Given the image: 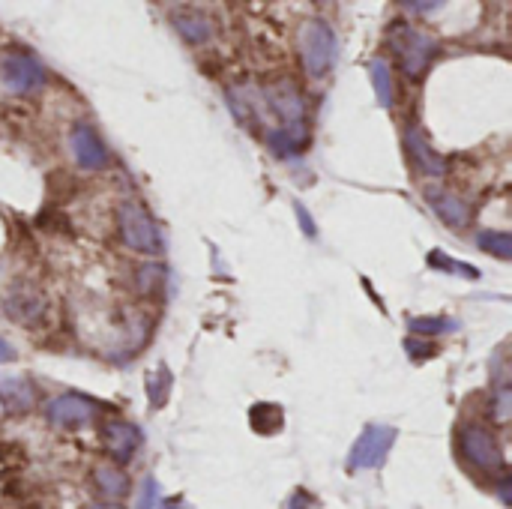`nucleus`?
<instances>
[{
    "instance_id": "obj_28",
    "label": "nucleus",
    "mask_w": 512,
    "mask_h": 509,
    "mask_svg": "<svg viewBox=\"0 0 512 509\" xmlns=\"http://www.w3.org/2000/svg\"><path fill=\"white\" fill-rule=\"evenodd\" d=\"M15 360V348L0 336V363H12Z\"/></svg>"
},
{
    "instance_id": "obj_12",
    "label": "nucleus",
    "mask_w": 512,
    "mask_h": 509,
    "mask_svg": "<svg viewBox=\"0 0 512 509\" xmlns=\"http://www.w3.org/2000/svg\"><path fill=\"white\" fill-rule=\"evenodd\" d=\"M6 315L21 321V324H33L45 315V300L33 288H15L6 297Z\"/></svg>"
},
{
    "instance_id": "obj_11",
    "label": "nucleus",
    "mask_w": 512,
    "mask_h": 509,
    "mask_svg": "<svg viewBox=\"0 0 512 509\" xmlns=\"http://www.w3.org/2000/svg\"><path fill=\"white\" fill-rule=\"evenodd\" d=\"M69 150L75 156V162L87 171H99L108 162V150L102 144V138L90 129V126H75L69 135Z\"/></svg>"
},
{
    "instance_id": "obj_17",
    "label": "nucleus",
    "mask_w": 512,
    "mask_h": 509,
    "mask_svg": "<svg viewBox=\"0 0 512 509\" xmlns=\"http://www.w3.org/2000/svg\"><path fill=\"white\" fill-rule=\"evenodd\" d=\"M282 408L279 405H270V402H261L249 411V423L258 435H276L282 429Z\"/></svg>"
},
{
    "instance_id": "obj_1",
    "label": "nucleus",
    "mask_w": 512,
    "mask_h": 509,
    "mask_svg": "<svg viewBox=\"0 0 512 509\" xmlns=\"http://www.w3.org/2000/svg\"><path fill=\"white\" fill-rule=\"evenodd\" d=\"M339 57V39L324 18H306L300 24V60L312 78H324Z\"/></svg>"
},
{
    "instance_id": "obj_7",
    "label": "nucleus",
    "mask_w": 512,
    "mask_h": 509,
    "mask_svg": "<svg viewBox=\"0 0 512 509\" xmlns=\"http://www.w3.org/2000/svg\"><path fill=\"white\" fill-rule=\"evenodd\" d=\"M0 78L9 93H30V90H39L48 75L36 57H30L24 51H9L0 60Z\"/></svg>"
},
{
    "instance_id": "obj_3",
    "label": "nucleus",
    "mask_w": 512,
    "mask_h": 509,
    "mask_svg": "<svg viewBox=\"0 0 512 509\" xmlns=\"http://www.w3.org/2000/svg\"><path fill=\"white\" fill-rule=\"evenodd\" d=\"M117 228H120V237L129 249L135 252H159L162 240H159V228L156 222L150 219V213L135 204V201H123L117 207Z\"/></svg>"
},
{
    "instance_id": "obj_25",
    "label": "nucleus",
    "mask_w": 512,
    "mask_h": 509,
    "mask_svg": "<svg viewBox=\"0 0 512 509\" xmlns=\"http://www.w3.org/2000/svg\"><path fill=\"white\" fill-rule=\"evenodd\" d=\"M294 213H297V222H300V228H303V234H306V237H315V234H318V225H315V219L309 216V210H306V204H300V201H294Z\"/></svg>"
},
{
    "instance_id": "obj_14",
    "label": "nucleus",
    "mask_w": 512,
    "mask_h": 509,
    "mask_svg": "<svg viewBox=\"0 0 512 509\" xmlns=\"http://www.w3.org/2000/svg\"><path fill=\"white\" fill-rule=\"evenodd\" d=\"M36 387L27 378H0V405L12 414H21L33 405Z\"/></svg>"
},
{
    "instance_id": "obj_22",
    "label": "nucleus",
    "mask_w": 512,
    "mask_h": 509,
    "mask_svg": "<svg viewBox=\"0 0 512 509\" xmlns=\"http://www.w3.org/2000/svg\"><path fill=\"white\" fill-rule=\"evenodd\" d=\"M429 264H432V267H438V270H447V273L471 276V279H477V276H480V270H477V267H471V264H459V261L447 258V252H432V255H429Z\"/></svg>"
},
{
    "instance_id": "obj_19",
    "label": "nucleus",
    "mask_w": 512,
    "mask_h": 509,
    "mask_svg": "<svg viewBox=\"0 0 512 509\" xmlns=\"http://www.w3.org/2000/svg\"><path fill=\"white\" fill-rule=\"evenodd\" d=\"M369 78H372V87H375V99L378 105H393V72L384 60H372L369 63Z\"/></svg>"
},
{
    "instance_id": "obj_13",
    "label": "nucleus",
    "mask_w": 512,
    "mask_h": 509,
    "mask_svg": "<svg viewBox=\"0 0 512 509\" xmlns=\"http://www.w3.org/2000/svg\"><path fill=\"white\" fill-rule=\"evenodd\" d=\"M405 144H408V150H411L414 162H417V165H420L426 174H432V177H441V174L447 171V159L429 147V141L423 138V132H420L417 126H411V129L405 132Z\"/></svg>"
},
{
    "instance_id": "obj_8",
    "label": "nucleus",
    "mask_w": 512,
    "mask_h": 509,
    "mask_svg": "<svg viewBox=\"0 0 512 509\" xmlns=\"http://www.w3.org/2000/svg\"><path fill=\"white\" fill-rule=\"evenodd\" d=\"M99 405L87 396H78V393H66V396H54L45 408V417L48 423L54 426H63V429H75V426H87L99 417Z\"/></svg>"
},
{
    "instance_id": "obj_2",
    "label": "nucleus",
    "mask_w": 512,
    "mask_h": 509,
    "mask_svg": "<svg viewBox=\"0 0 512 509\" xmlns=\"http://www.w3.org/2000/svg\"><path fill=\"white\" fill-rule=\"evenodd\" d=\"M390 48L399 57L405 75L420 78L429 69L432 57L438 54V39L432 33L417 30V27L402 21V24H393V30H390Z\"/></svg>"
},
{
    "instance_id": "obj_26",
    "label": "nucleus",
    "mask_w": 512,
    "mask_h": 509,
    "mask_svg": "<svg viewBox=\"0 0 512 509\" xmlns=\"http://www.w3.org/2000/svg\"><path fill=\"white\" fill-rule=\"evenodd\" d=\"M405 348H408L411 360H426V357H432V351H435L432 345H423V342H414V339H408Z\"/></svg>"
},
{
    "instance_id": "obj_4",
    "label": "nucleus",
    "mask_w": 512,
    "mask_h": 509,
    "mask_svg": "<svg viewBox=\"0 0 512 509\" xmlns=\"http://www.w3.org/2000/svg\"><path fill=\"white\" fill-rule=\"evenodd\" d=\"M267 102L270 108L276 111V117L282 120V129L297 135V138H306L309 141V126H306V99L303 93L297 90L294 81L282 78V81H273L267 87Z\"/></svg>"
},
{
    "instance_id": "obj_29",
    "label": "nucleus",
    "mask_w": 512,
    "mask_h": 509,
    "mask_svg": "<svg viewBox=\"0 0 512 509\" xmlns=\"http://www.w3.org/2000/svg\"><path fill=\"white\" fill-rule=\"evenodd\" d=\"M84 509H123V507H117V504H90V507H84Z\"/></svg>"
},
{
    "instance_id": "obj_5",
    "label": "nucleus",
    "mask_w": 512,
    "mask_h": 509,
    "mask_svg": "<svg viewBox=\"0 0 512 509\" xmlns=\"http://www.w3.org/2000/svg\"><path fill=\"white\" fill-rule=\"evenodd\" d=\"M396 429L393 426H366L360 432V438L354 441L351 447V456H348V471H372V468H381L396 444Z\"/></svg>"
},
{
    "instance_id": "obj_10",
    "label": "nucleus",
    "mask_w": 512,
    "mask_h": 509,
    "mask_svg": "<svg viewBox=\"0 0 512 509\" xmlns=\"http://www.w3.org/2000/svg\"><path fill=\"white\" fill-rule=\"evenodd\" d=\"M426 201L435 210V216L441 222H447L450 228H465L474 219V210L465 198H459L456 192L444 189V186H426Z\"/></svg>"
},
{
    "instance_id": "obj_27",
    "label": "nucleus",
    "mask_w": 512,
    "mask_h": 509,
    "mask_svg": "<svg viewBox=\"0 0 512 509\" xmlns=\"http://www.w3.org/2000/svg\"><path fill=\"white\" fill-rule=\"evenodd\" d=\"M402 9H408V12H438L441 9V3H402Z\"/></svg>"
},
{
    "instance_id": "obj_6",
    "label": "nucleus",
    "mask_w": 512,
    "mask_h": 509,
    "mask_svg": "<svg viewBox=\"0 0 512 509\" xmlns=\"http://www.w3.org/2000/svg\"><path fill=\"white\" fill-rule=\"evenodd\" d=\"M459 444H462L465 459H468L474 468H480V471H486V474H501V471L507 468L504 447L498 444V438H495L489 429L471 423V426L462 429Z\"/></svg>"
},
{
    "instance_id": "obj_16",
    "label": "nucleus",
    "mask_w": 512,
    "mask_h": 509,
    "mask_svg": "<svg viewBox=\"0 0 512 509\" xmlns=\"http://www.w3.org/2000/svg\"><path fill=\"white\" fill-rule=\"evenodd\" d=\"M93 483L105 498H126L129 495V477L117 465H96L93 468Z\"/></svg>"
},
{
    "instance_id": "obj_18",
    "label": "nucleus",
    "mask_w": 512,
    "mask_h": 509,
    "mask_svg": "<svg viewBox=\"0 0 512 509\" xmlns=\"http://www.w3.org/2000/svg\"><path fill=\"white\" fill-rule=\"evenodd\" d=\"M171 384H174V378H171V369L162 363L156 372H150V378H147V399H150V408H165V402H168V396H171Z\"/></svg>"
},
{
    "instance_id": "obj_24",
    "label": "nucleus",
    "mask_w": 512,
    "mask_h": 509,
    "mask_svg": "<svg viewBox=\"0 0 512 509\" xmlns=\"http://www.w3.org/2000/svg\"><path fill=\"white\" fill-rule=\"evenodd\" d=\"M159 504V483L153 477L144 480L141 492H138V501H135V509H156Z\"/></svg>"
},
{
    "instance_id": "obj_15",
    "label": "nucleus",
    "mask_w": 512,
    "mask_h": 509,
    "mask_svg": "<svg viewBox=\"0 0 512 509\" xmlns=\"http://www.w3.org/2000/svg\"><path fill=\"white\" fill-rule=\"evenodd\" d=\"M174 27H177V33L186 39V42H207L210 36H213V24H210V18L204 15V12H195V9H177L174 12Z\"/></svg>"
},
{
    "instance_id": "obj_21",
    "label": "nucleus",
    "mask_w": 512,
    "mask_h": 509,
    "mask_svg": "<svg viewBox=\"0 0 512 509\" xmlns=\"http://www.w3.org/2000/svg\"><path fill=\"white\" fill-rule=\"evenodd\" d=\"M477 246H480L483 252H489V255L504 258V261H510L512 258V237L507 231H483V234L477 237Z\"/></svg>"
},
{
    "instance_id": "obj_30",
    "label": "nucleus",
    "mask_w": 512,
    "mask_h": 509,
    "mask_svg": "<svg viewBox=\"0 0 512 509\" xmlns=\"http://www.w3.org/2000/svg\"><path fill=\"white\" fill-rule=\"evenodd\" d=\"M165 509H189V507H186L183 501H177V504H168V507H165Z\"/></svg>"
},
{
    "instance_id": "obj_20",
    "label": "nucleus",
    "mask_w": 512,
    "mask_h": 509,
    "mask_svg": "<svg viewBox=\"0 0 512 509\" xmlns=\"http://www.w3.org/2000/svg\"><path fill=\"white\" fill-rule=\"evenodd\" d=\"M408 327L417 336H444V333L459 330V321L456 318H447V315H420V318H411Z\"/></svg>"
},
{
    "instance_id": "obj_23",
    "label": "nucleus",
    "mask_w": 512,
    "mask_h": 509,
    "mask_svg": "<svg viewBox=\"0 0 512 509\" xmlns=\"http://www.w3.org/2000/svg\"><path fill=\"white\" fill-rule=\"evenodd\" d=\"M510 408H512V390L504 384V387H498L495 402H492V414H495V420H498L501 426H507V420H510Z\"/></svg>"
},
{
    "instance_id": "obj_9",
    "label": "nucleus",
    "mask_w": 512,
    "mask_h": 509,
    "mask_svg": "<svg viewBox=\"0 0 512 509\" xmlns=\"http://www.w3.org/2000/svg\"><path fill=\"white\" fill-rule=\"evenodd\" d=\"M99 438H102L105 453H108L114 462H120V465L132 462L135 453H138V447H141V432H138L132 423H126V420H108V423L102 426Z\"/></svg>"
}]
</instances>
